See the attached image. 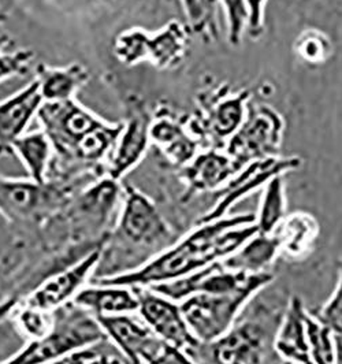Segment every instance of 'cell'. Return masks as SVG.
Here are the masks:
<instances>
[{
	"label": "cell",
	"mask_w": 342,
	"mask_h": 364,
	"mask_svg": "<svg viewBox=\"0 0 342 364\" xmlns=\"http://www.w3.org/2000/svg\"><path fill=\"white\" fill-rule=\"evenodd\" d=\"M177 240L178 236L154 200L137 188L125 186L121 213L109 232L107 245L124 248L133 256L144 255L148 262Z\"/></svg>",
	"instance_id": "5b68a950"
},
{
	"label": "cell",
	"mask_w": 342,
	"mask_h": 364,
	"mask_svg": "<svg viewBox=\"0 0 342 364\" xmlns=\"http://www.w3.org/2000/svg\"><path fill=\"white\" fill-rule=\"evenodd\" d=\"M149 137L151 144L158 148L164 159L178 168L189 164L201 149L189 129V115H180L167 106L152 114Z\"/></svg>",
	"instance_id": "2e32d148"
},
{
	"label": "cell",
	"mask_w": 342,
	"mask_h": 364,
	"mask_svg": "<svg viewBox=\"0 0 342 364\" xmlns=\"http://www.w3.org/2000/svg\"><path fill=\"white\" fill-rule=\"evenodd\" d=\"M192 31L188 23L171 19L162 29L122 31L112 43L114 56L125 66L149 63L159 70L178 68L191 50Z\"/></svg>",
	"instance_id": "52a82bcc"
},
{
	"label": "cell",
	"mask_w": 342,
	"mask_h": 364,
	"mask_svg": "<svg viewBox=\"0 0 342 364\" xmlns=\"http://www.w3.org/2000/svg\"><path fill=\"white\" fill-rule=\"evenodd\" d=\"M306 326L311 364H334L336 334L311 311H306Z\"/></svg>",
	"instance_id": "83f0119b"
},
{
	"label": "cell",
	"mask_w": 342,
	"mask_h": 364,
	"mask_svg": "<svg viewBox=\"0 0 342 364\" xmlns=\"http://www.w3.org/2000/svg\"><path fill=\"white\" fill-rule=\"evenodd\" d=\"M238 171L240 168L225 149L205 148L198 151V155L189 164L180 168V180L185 186L181 201L186 203L207 192L216 193Z\"/></svg>",
	"instance_id": "ac0fdd59"
},
{
	"label": "cell",
	"mask_w": 342,
	"mask_h": 364,
	"mask_svg": "<svg viewBox=\"0 0 342 364\" xmlns=\"http://www.w3.org/2000/svg\"><path fill=\"white\" fill-rule=\"evenodd\" d=\"M107 341V334L97 318L72 301L54 311V325L46 336L29 341L14 356L0 364L48 363Z\"/></svg>",
	"instance_id": "8992f818"
},
{
	"label": "cell",
	"mask_w": 342,
	"mask_h": 364,
	"mask_svg": "<svg viewBox=\"0 0 342 364\" xmlns=\"http://www.w3.org/2000/svg\"><path fill=\"white\" fill-rule=\"evenodd\" d=\"M338 284L331 297L327 300L322 309L311 311L321 322H324L327 328L334 334L342 336V273L338 274Z\"/></svg>",
	"instance_id": "d6a6232c"
},
{
	"label": "cell",
	"mask_w": 342,
	"mask_h": 364,
	"mask_svg": "<svg viewBox=\"0 0 342 364\" xmlns=\"http://www.w3.org/2000/svg\"><path fill=\"white\" fill-rule=\"evenodd\" d=\"M279 256V247L272 235H259L247 241L238 251L225 260L222 264L235 272L242 273H266L272 262Z\"/></svg>",
	"instance_id": "d4e9b609"
},
{
	"label": "cell",
	"mask_w": 342,
	"mask_h": 364,
	"mask_svg": "<svg viewBox=\"0 0 342 364\" xmlns=\"http://www.w3.org/2000/svg\"><path fill=\"white\" fill-rule=\"evenodd\" d=\"M285 122L270 106H248L241 128L225 146V152L241 170L253 161L278 156Z\"/></svg>",
	"instance_id": "30bf717a"
},
{
	"label": "cell",
	"mask_w": 342,
	"mask_h": 364,
	"mask_svg": "<svg viewBox=\"0 0 342 364\" xmlns=\"http://www.w3.org/2000/svg\"><path fill=\"white\" fill-rule=\"evenodd\" d=\"M119 139L108 156L105 166V176L115 181L121 180L144 159L151 144L149 129L152 114L148 111L144 100L136 95L125 100V119Z\"/></svg>",
	"instance_id": "4fadbf2b"
},
{
	"label": "cell",
	"mask_w": 342,
	"mask_h": 364,
	"mask_svg": "<svg viewBox=\"0 0 342 364\" xmlns=\"http://www.w3.org/2000/svg\"><path fill=\"white\" fill-rule=\"evenodd\" d=\"M122 364H129V363H127V362H124V363H122Z\"/></svg>",
	"instance_id": "60d3db41"
},
{
	"label": "cell",
	"mask_w": 342,
	"mask_h": 364,
	"mask_svg": "<svg viewBox=\"0 0 342 364\" xmlns=\"http://www.w3.org/2000/svg\"><path fill=\"white\" fill-rule=\"evenodd\" d=\"M16 326L29 341L41 338L54 325V312L17 306L11 311Z\"/></svg>",
	"instance_id": "f546056e"
},
{
	"label": "cell",
	"mask_w": 342,
	"mask_h": 364,
	"mask_svg": "<svg viewBox=\"0 0 342 364\" xmlns=\"http://www.w3.org/2000/svg\"><path fill=\"white\" fill-rule=\"evenodd\" d=\"M36 118L54 149L48 177L105 176L124 122H108L77 99L43 103Z\"/></svg>",
	"instance_id": "7a4b0ae2"
},
{
	"label": "cell",
	"mask_w": 342,
	"mask_h": 364,
	"mask_svg": "<svg viewBox=\"0 0 342 364\" xmlns=\"http://www.w3.org/2000/svg\"><path fill=\"white\" fill-rule=\"evenodd\" d=\"M255 214L228 215L198 223L159 255L127 273L95 278L92 282L127 288H149L196 273L233 255L256 233Z\"/></svg>",
	"instance_id": "6da1fadb"
},
{
	"label": "cell",
	"mask_w": 342,
	"mask_h": 364,
	"mask_svg": "<svg viewBox=\"0 0 342 364\" xmlns=\"http://www.w3.org/2000/svg\"><path fill=\"white\" fill-rule=\"evenodd\" d=\"M105 344L106 343L99 344V346H90V348L73 352L66 356H62L59 359H55L53 362L44 364H90V362H93L95 359H97L100 355H103L106 352L103 348Z\"/></svg>",
	"instance_id": "e575fe53"
},
{
	"label": "cell",
	"mask_w": 342,
	"mask_h": 364,
	"mask_svg": "<svg viewBox=\"0 0 342 364\" xmlns=\"http://www.w3.org/2000/svg\"><path fill=\"white\" fill-rule=\"evenodd\" d=\"M282 316L266 306H257L244 321L235 322L226 334L211 343H198L186 350L198 364H266L274 348Z\"/></svg>",
	"instance_id": "277c9868"
},
{
	"label": "cell",
	"mask_w": 342,
	"mask_h": 364,
	"mask_svg": "<svg viewBox=\"0 0 342 364\" xmlns=\"http://www.w3.org/2000/svg\"><path fill=\"white\" fill-rule=\"evenodd\" d=\"M105 245L93 250L81 260L73 263L72 266L46 278L28 296H25L17 306L54 312L72 303L78 291L95 277L103 255Z\"/></svg>",
	"instance_id": "5bb4252c"
},
{
	"label": "cell",
	"mask_w": 342,
	"mask_h": 364,
	"mask_svg": "<svg viewBox=\"0 0 342 364\" xmlns=\"http://www.w3.org/2000/svg\"><path fill=\"white\" fill-rule=\"evenodd\" d=\"M248 90H233L229 85H218L200 92L193 115L189 117V129L201 148L225 149L245 121Z\"/></svg>",
	"instance_id": "ba28073f"
},
{
	"label": "cell",
	"mask_w": 342,
	"mask_h": 364,
	"mask_svg": "<svg viewBox=\"0 0 342 364\" xmlns=\"http://www.w3.org/2000/svg\"><path fill=\"white\" fill-rule=\"evenodd\" d=\"M180 3L193 35L205 43L219 38V0H180Z\"/></svg>",
	"instance_id": "4316f807"
},
{
	"label": "cell",
	"mask_w": 342,
	"mask_h": 364,
	"mask_svg": "<svg viewBox=\"0 0 342 364\" xmlns=\"http://www.w3.org/2000/svg\"><path fill=\"white\" fill-rule=\"evenodd\" d=\"M44 100L36 80L0 102V156H9L13 143L26 133Z\"/></svg>",
	"instance_id": "d6986e66"
},
{
	"label": "cell",
	"mask_w": 342,
	"mask_h": 364,
	"mask_svg": "<svg viewBox=\"0 0 342 364\" xmlns=\"http://www.w3.org/2000/svg\"><path fill=\"white\" fill-rule=\"evenodd\" d=\"M319 233L321 226L316 219L306 211H296L282 219L272 236L278 242L279 255L289 260H300L309 255Z\"/></svg>",
	"instance_id": "7402d4cb"
},
{
	"label": "cell",
	"mask_w": 342,
	"mask_h": 364,
	"mask_svg": "<svg viewBox=\"0 0 342 364\" xmlns=\"http://www.w3.org/2000/svg\"><path fill=\"white\" fill-rule=\"evenodd\" d=\"M139 296V312L145 325L169 346L189 350L198 344L181 310L180 303L151 288H133Z\"/></svg>",
	"instance_id": "9a60e30c"
},
{
	"label": "cell",
	"mask_w": 342,
	"mask_h": 364,
	"mask_svg": "<svg viewBox=\"0 0 342 364\" xmlns=\"http://www.w3.org/2000/svg\"><path fill=\"white\" fill-rule=\"evenodd\" d=\"M99 178L96 174H82L36 182L0 174V215L17 233L36 235L78 192Z\"/></svg>",
	"instance_id": "3957f363"
},
{
	"label": "cell",
	"mask_w": 342,
	"mask_h": 364,
	"mask_svg": "<svg viewBox=\"0 0 342 364\" xmlns=\"http://www.w3.org/2000/svg\"><path fill=\"white\" fill-rule=\"evenodd\" d=\"M340 272H341V273H342V263H341V266H340Z\"/></svg>",
	"instance_id": "f35d334b"
},
{
	"label": "cell",
	"mask_w": 342,
	"mask_h": 364,
	"mask_svg": "<svg viewBox=\"0 0 342 364\" xmlns=\"http://www.w3.org/2000/svg\"><path fill=\"white\" fill-rule=\"evenodd\" d=\"M73 303L95 316L125 315L139 311V296L133 288L96 282L78 291Z\"/></svg>",
	"instance_id": "44dd1931"
},
{
	"label": "cell",
	"mask_w": 342,
	"mask_h": 364,
	"mask_svg": "<svg viewBox=\"0 0 342 364\" xmlns=\"http://www.w3.org/2000/svg\"><path fill=\"white\" fill-rule=\"evenodd\" d=\"M228 25V40L232 46H240L247 31L248 9L245 0H219Z\"/></svg>",
	"instance_id": "1f68e13d"
},
{
	"label": "cell",
	"mask_w": 342,
	"mask_h": 364,
	"mask_svg": "<svg viewBox=\"0 0 342 364\" xmlns=\"http://www.w3.org/2000/svg\"><path fill=\"white\" fill-rule=\"evenodd\" d=\"M9 17H10L9 10H7V9L0 3V23L7 22V21H9Z\"/></svg>",
	"instance_id": "74e56055"
},
{
	"label": "cell",
	"mask_w": 342,
	"mask_h": 364,
	"mask_svg": "<svg viewBox=\"0 0 342 364\" xmlns=\"http://www.w3.org/2000/svg\"><path fill=\"white\" fill-rule=\"evenodd\" d=\"M334 364H342V336L336 334V360Z\"/></svg>",
	"instance_id": "8d00e7d4"
},
{
	"label": "cell",
	"mask_w": 342,
	"mask_h": 364,
	"mask_svg": "<svg viewBox=\"0 0 342 364\" xmlns=\"http://www.w3.org/2000/svg\"><path fill=\"white\" fill-rule=\"evenodd\" d=\"M294 50L308 63H324L331 54L330 38L319 31H304L296 40Z\"/></svg>",
	"instance_id": "4dcf8cb0"
},
{
	"label": "cell",
	"mask_w": 342,
	"mask_h": 364,
	"mask_svg": "<svg viewBox=\"0 0 342 364\" xmlns=\"http://www.w3.org/2000/svg\"><path fill=\"white\" fill-rule=\"evenodd\" d=\"M10 155H16L18 158L31 180L47 181L54 159V149L41 129L25 133L17 139L11 146Z\"/></svg>",
	"instance_id": "cb8c5ba5"
},
{
	"label": "cell",
	"mask_w": 342,
	"mask_h": 364,
	"mask_svg": "<svg viewBox=\"0 0 342 364\" xmlns=\"http://www.w3.org/2000/svg\"><path fill=\"white\" fill-rule=\"evenodd\" d=\"M248 9V22L247 33L248 36L256 40L263 35L264 31V6L267 0H245Z\"/></svg>",
	"instance_id": "836d02e7"
},
{
	"label": "cell",
	"mask_w": 342,
	"mask_h": 364,
	"mask_svg": "<svg viewBox=\"0 0 342 364\" xmlns=\"http://www.w3.org/2000/svg\"><path fill=\"white\" fill-rule=\"evenodd\" d=\"M36 54L28 48H17L9 35H0V82L29 73Z\"/></svg>",
	"instance_id": "f1b7e54d"
},
{
	"label": "cell",
	"mask_w": 342,
	"mask_h": 364,
	"mask_svg": "<svg viewBox=\"0 0 342 364\" xmlns=\"http://www.w3.org/2000/svg\"><path fill=\"white\" fill-rule=\"evenodd\" d=\"M96 318L107 334L108 341L118 349L127 363L149 364L166 344L143 321L133 319L130 314Z\"/></svg>",
	"instance_id": "e0dca14e"
},
{
	"label": "cell",
	"mask_w": 342,
	"mask_h": 364,
	"mask_svg": "<svg viewBox=\"0 0 342 364\" xmlns=\"http://www.w3.org/2000/svg\"><path fill=\"white\" fill-rule=\"evenodd\" d=\"M287 217V199L284 176L272 178L263 191L255 225L259 235H272L282 219Z\"/></svg>",
	"instance_id": "484cf974"
},
{
	"label": "cell",
	"mask_w": 342,
	"mask_h": 364,
	"mask_svg": "<svg viewBox=\"0 0 342 364\" xmlns=\"http://www.w3.org/2000/svg\"><path fill=\"white\" fill-rule=\"evenodd\" d=\"M272 281L274 275L270 272L256 274L235 272L226 269L222 262H218L196 273L189 274L169 282H162L149 288L161 293L164 297L181 303L185 299L198 293L229 294L247 289L260 291L267 288Z\"/></svg>",
	"instance_id": "8fae6325"
},
{
	"label": "cell",
	"mask_w": 342,
	"mask_h": 364,
	"mask_svg": "<svg viewBox=\"0 0 342 364\" xmlns=\"http://www.w3.org/2000/svg\"><path fill=\"white\" fill-rule=\"evenodd\" d=\"M306 309L297 296L290 297L274 338V350L287 363L311 364L306 341Z\"/></svg>",
	"instance_id": "ffe728a7"
},
{
	"label": "cell",
	"mask_w": 342,
	"mask_h": 364,
	"mask_svg": "<svg viewBox=\"0 0 342 364\" xmlns=\"http://www.w3.org/2000/svg\"><path fill=\"white\" fill-rule=\"evenodd\" d=\"M284 364H292V363H287V362H284Z\"/></svg>",
	"instance_id": "ab89813d"
},
{
	"label": "cell",
	"mask_w": 342,
	"mask_h": 364,
	"mask_svg": "<svg viewBox=\"0 0 342 364\" xmlns=\"http://www.w3.org/2000/svg\"><path fill=\"white\" fill-rule=\"evenodd\" d=\"M257 293L255 289L229 294L198 293L181 301L180 307L198 343H211L235 326Z\"/></svg>",
	"instance_id": "9c48e42d"
},
{
	"label": "cell",
	"mask_w": 342,
	"mask_h": 364,
	"mask_svg": "<svg viewBox=\"0 0 342 364\" xmlns=\"http://www.w3.org/2000/svg\"><path fill=\"white\" fill-rule=\"evenodd\" d=\"M301 164L303 161L299 156H271L247 164L216 192L215 204L198 219V223L228 217L238 201L250 196L259 188L266 186L272 178L300 168Z\"/></svg>",
	"instance_id": "7c38bea8"
},
{
	"label": "cell",
	"mask_w": 342,
	"mask_h": 364,
	"mask_svg": "<svg viewBox=\"0 0 342 364\" xmlns=\"http://www.w3.org/2000/svg\"><path fill=\"white\" fill-rule=\"evenodd\" d=\"M149 364H198L186 350L176 346L164 344L159 353L149 362Z\"/></svg>",
	"instance_id": "d590c367"
},
{
	"label": "cell",
	"mask_w": 342,
	"mask_h": 364,
	"mask_svg": "<svg viewBox=\"0 0 342 364\" xmlns=\"http://www.w3.org/2000/svg\"><path fill=\"white\" fill-rule=\"evenodd\" d=\"M35 73L44 103L75 99L77 92L85 87L90 80V70L81 63H70L59 68L40 63Z\"/></svg>",
	"instance_id": "603a6c76"
}]
</instances>
